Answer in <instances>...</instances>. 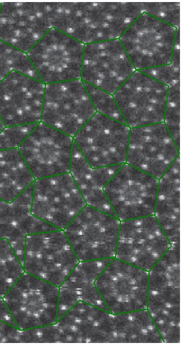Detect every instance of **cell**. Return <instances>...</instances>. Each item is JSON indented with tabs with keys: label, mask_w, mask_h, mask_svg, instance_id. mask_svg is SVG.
<instances>
[{
	"label": "cell",
	"mask_w": 181,
	"mask_h": 344,
	"mask_svg": "<svg viewBox=\"0 0 181 344\" xmlns=\"http://www.w3.org/2000/svg\"><path fill=\"white\" fill-rule=\"evenodd\" d=\"M163 123L180 149V82L168 87Z\"/></svg>",
	"instance_id": "obj_29"
},
{
	"label": "cell",
	"mask_w": 181,
	"mask_h": 344,
	"mask_svg": "<svg viewBox=\"0 0 181 344\" xmlns=\"http://www.w3.org/2000/svg\"><path fill=\"white\" fill-rule=\"evenodd\" d=\"M154 216L171 244L180 242V155L158 179Z\"/></svg>",
	"instance_id": "obj_24"
},
{
	"label": "cell",
	"mask_w": 181,
	"mask_h": 344,
	"mask_svg": "<svg viewBox=\"0 0 181 344\" xmlns=\"http://www.w3.org/2000/svg\"><path fill=\"white\" fill-rule=\"evenodd\" d=\"M86 205L70 173L34 182L32 214L58 229L64 230Z\"/></svg>",
	"instance_id": "obj_11"
},
{
	"label": "cell",
	"mask_w": 181,
	"mask_h": 344,
	"mask_svg": "<svg viewBox=\"0 0 181 344\" xmlns=\"http://www.w3.org/2000/svg\"><path fill=\"white\" fill-rule=\"evenodd\" d=\"M167 92V86L136 70L113 96L132 128L163 122Z\"/></svg>",
	"instance_id": "obj_13"
},
{
	"label": "cell",
	"mask_w": 181,
	"mask_h": 344,
	"mask_svg": "<svg viewBox=\"0 0 181 344\" xmlns=\"http://www.w3.org/2000/svg\"><path fill=\"white\" fill-rule=\"evenodd\" d=\"M139 71L168 87L180 82V67L171 63Z\"/></svg>",
	"instance_id": "obj_34"
},
{
	"label": "cell",
	"mask_w": 181,
	"mask_h": 344,
	"mask_svg": "<svg viewBox=\"0 0 181 344\" xmlns=\"http://www.w3.org/2000/svg\"><path fill=\"white\" fill-rule=\"evenodd\" d=\"M62 343H117L114 314L80 302L55 323Z\"/></svg>",
	"instance_id": "obj_20"
},
{
	"label": "cell",
	"mask_w": 181,
	"mask_h": 344,
	"mask_svg": "<svg viewBox=\"0 0 181 344\" xmlns=\"http://www.w3.org/2000/svg\"><path fill=\"white\" fill-rule=\"evenodd\" d=\"M35 181L18 148L0 150V199L11 202Z\"/></svg>",
	"instance_id": "obj_25"
},
{
	"label": "cell",
	"mask_w": 181,
	"mask_h": 344,
	"mask_svg": "<svg viewBox=\"0 0 181 344\" xmlns=\"http://www.w3.org/2000/svg\"><path fill=\"white\" fill-rule=\"evenodd\" d=\"M113 259L78 263L58 287L57 320L80 302L110 311L96 288L95 281Z\"/></svg>",
	"instance_id": "obj_22"
},
{
	"label": "cell",
	"mask_w": 181,
	"mask_h": 344,
	"mask_svg": "<svg viewBox=\"0 0 181 344\" xmlns=\"http://www.w3.org/2000/svg\"><path fill=\"white\" fill-rule=\"evenodd\" d=\"M149 272L115 257L102 271L95 285L114 314L147 309Z\"/></svg>",
	"instance_id": "obj_12"
},
{
	"label": "cell",
	"mask_w": 181,
	"mask_h": 344,
	"mask_svg": "<svg viewBox=\"0 0 181 344\" xmlns=\"http://www.w3.org/2000/svg\"><path fill=\"white\" fill-rule=\"evenodd\" d=\"M146 13L175 28L180 27L181 3L179 2H142Z\"/></svg>",
	"instance_id": "obj_31"
},
{
	"label": "cell",
	"mask_w": 181,
	"mask_h": 344,
	"mask_svg": "<svg viewBox=\"0 0 181 344\" xmlns=\"http://www.w3.org/2000/svg\"><path fill=\"white\" fill-rule=\"evenodd\" d=\"M79 262L63 230L27 237L23 263L25 272L59 287Z\"/></svg>",
	"instance_id": "obj_4"
},
{
	"label": "cell",
	"mask_w": 181,
	"mask_h": 344,
	"mask_svg": "<svg viewBox=\"0 0 181 344\" xmlns=\"http://www.w3.org/2000/svg\"><path fill=\"white\" fill-rule=\"evenodd\" d=\"M0 7H1V2H0Z\"/></svg>",
	"instance_id": "obj_38"
},
{
	"label": "cell",
	"mask_w": 181,
	"mask_h": 344,
	"mask_svg": "<svg viewBox=\"0 0 181 344\" xmlns=\"http://www.w3.org/2000/svg\"><path fill=\"white\" fill-rule=\"evenodd\" d=\"M58 295V286L24 272L3 298L22 330L55 323Z\"/></svg>",
	"instance_id": "obj_3"
},
{
	"label": "cell",
	"mask_w": 181,
	"mask_h": 344,
	"mask_svg": "<svg viewBox=\"0 0 181 344\" xmlns=\"http://www.w3.org/2000/svg\"><path fill=\"white\" fill-rule=\"evenodd\" d=\"M52 28L46 2H1L0 40L27 53Z\"/></svg>",
	"instance_id": "obj_18"
},
{
	"label": "cell",
	"mask_w": 181,
	"mask_h": 344,
	"mask_svg": "<svg viewBox=\"0 0 181 344\" xmlns=\"http://www.w3.org/2000/svg\"><path fill=\"white\" fill-rule=\"evenodd\" d=\"M13 71L42 81L27 53L0 40V82Z\"/></svg>",
	"instance_id": "obj_27"
},
{
	"label": "cell",
	"mask_w": 181,
	"mask_h": 344,
	"mask_svg": "<svg viewBox=\"0 0 181 344\" xmlns=\"http://www.w3.org/2000/svg\"><path fill=\"white\" fill-rule=\"evenodd\" d=\"M96 112L81 79L45 84L42 123L73 137Z\"/></svg>",
	"instance_id": "obj_6"
},
{
	"label": "cell",
	"mask_w": 181,
	"mask_h": 344,
	"mask_svg": "<svg viewBox=\"0 0 181 344\" xmlns=\"http://www.w3.org/2000/svg\"><path fill=\"white\" fill-rule=\"evenodd\" d=\"M120 221L88 205L63 230L79 261L115 257Z\"/></svg>",
	"instance_id": "obj_5"
},
{
	"label": "cell",
	"mask_w": 181,
	"mask_h": 344,
	"mask_svg": "<svg viewBox=\"0 0 181 344\" xmlns=\"http://www.w3.org/2000/svg\"><path fill=\"white\" fill-rule=\"evenodd\" d=\"M5 127L6 126L5 125L3 121H2L0 117V132L4 129Z\"/></svg>",
	"instance_id": "obj_37"
},
{
	"label": "cell",
	"mask_w": 181,
	"mask_h": 344,
	"mask_svg": "<svg viewBox=\"0 0 181 344\" xmlns=\"http://www.w3.org/2000/svg\"><path fill=\"white\" fill-rule=\"evenodd\" d=\"M21 329L0 320V343H20Z\"/></svg>",
	"instance_id": "obj_35"
},
{
	"label": "cell",
	"mask_w": 181,
	"mask_h": 344,
	"mask_svg": "<svg viewBox=\"0 0 181 344\" xmlns=\"http://www.w3.org/2000/svg\"><path fill=\"white\" fill-rule=\"evenodd\" d=\"M180 244H171L148 275L147 309L164 343L180 344Z\"/></svg>",
	"instance_id": "obj_2"
},
{
	"label": "cell",
	"mask_w": 181,
	"mask_h": 344,
	"mask_svg": "<svg viewBox=\"0 0 181 344\" xmlns=\"http://www.w3.org/2000/svg\"><path fill=\"white\" fill-rule=\"evenodd\" d=\"M23 265L5 239H0V296L4 297L24 273Z\"/></svg>",
	"instance_id": "obj_28"
},
{
	"label": "cell",
	"mask_w": 181,
	"mask_h": 344,
	"mask_svg": "<svg viewBox=\"0 0 181 344\" xmlns=\"http://www.w3.org/2000/svg\"><path fill=\"white\" fill-rule=\"evenodd\" d=\"M117 343H164L147 309L114 314Z\"/></svg>",
	"instance_id": "obj_26"
},
{
	"label": "cell",
	"mask_w": 181,
	"mask_h": 344,
	"mask_svg": "<svg viewBox=\"0 0 181 344\" xmlns=\"http://www.w3.org/2000/svg\"><path fill=\"white\" fill-rule=\"evenodd\" d=\"M130 128L96 112L73 137L81 153L93 167L126 162Z\"/></svg>",
	"instance_id": "obj_9"
},
{
	"label": "cell",
	"mask_w": 181,
	"mask_h": 344,
	"mask_svg": "<svg viewBox=\"0 0 181 344\" xmlns=\"http://www.w3.org/2000/svg\"><path fill=\"white\" fill-rule=\"evenodd\" d=\"M84 44L55 28L27 55L45 84L81 79Z\"/></svg>",
	"instance_id": "obj_8"
},
{
	"label": "cell",
	"mask_w": 181,
	"mask_h": 344,
	"mask_svg": "<svg viewBox=\"0 0 181 344\" xmlns=\"http://www.w3.org/2000/svg\"><path fill=\"white\" fill-rule=\"evenodd\" d=\"M158 179L125 163L104 188L121 221L154 214Z\"/></svg>",
	"instance_id": "obj_10"
},
{
	"label": "cell",
	"mask_w": 181,
	"mask_h": 344,
	"mask_svg": "<svg viewBox=\"0 0 181 344\" xmlns=\"http://www.w3.org/2000/svg\"><path fill=\"white\" fill-rule=\"evenodd\" d=\"M122 165L93 167L74 141L69 173L86 205L116 217L105 195L104 188Z\"/></svg>",
	"instance_id": "obj_23"
},
{
	"label": "cell",
	"mask_w": 181,
	"mask_h": 344,
	"mask_svg": "<svg viewBox=\"0 0 181 344\" xmlns=\"http://www.w3.org/2000/svg\"><path fill=\"white\" fill-rule=\"evenodd\" d=\"M46 3L52 27L84 45L119 39L143 12L142 2Z\"/></svg>",
	"instance_id": "obj_1"
},
{
	"label": "cell",
	"mask_w": 181,
	"mask_h": 344,
	"mask_svg": "<svg viewBox=\"0 0 181 344\" xmlns=\"http://www.w3.org/2000/svg\"><path fill=\"white\" fill-rule=\"evenodd\" d=\"M177 28L143 12L119 39L136 70L170 63Z\"/></svg>",
	"instance_id": "obj_7"
},
{
	"label": "cell",
	"mask_w": 181,
	"mask_h": 344,
	"mask_svg": "<svg viewBox=\"0 0 181 344\" xmlns=\"http://www.w3.org/2000/svg\"><path fill=\"white\" fill-rule=\"evenodd\" d=\"M73 137L42 122L18 148L35 180L69 173Z\"/></svg>",
	"instance_id": "obj_15"
},
{
	"label": "cell",
	"mask_w": 181,
	"mask_h": 344,
	"mask_svg": "<svg viewBox=\"0 0 181 344\" xmlns=\"http://www.w3.org/2000/svg\"><path fill=\"white\" fill-rule=\"evenodd\" d=\"M33 184L11 202L0 199V239L8 241L22 265L28 235L59 230L32 214Z\"/></svg>",
	"instance_id": "obj_21"
},
{
	"label": "cell",
	"mask_w": 181,
	"mask_h": 344,
	"mask_svg": "<svg viewBox=\"0 0 181 344\" xmlns=\"http://www.w3.org/2000/svg\"><path fill=\"white\" fill-rule=\"evenodd\" d=\"M20 343H62L61 335L55 323L21 329Z\"/></svg>",
	"instance_id": "obj_32"
},
{
	"label": "cell",
	"mask_w": 181,
	"mask_h": 344,
	"mask_svg": "<svg viewBox=\"0 0 181 344\" xmlns=\"http://www.w3.org/2000/svg\"><path fill=\"white\" fill-rule=\"evenodd\" d=\"M84 83L96 112L126 124L113 95L85 82Z\"/></svg>",
	"instance_id": "obj_30"
},
{
	"label": "cell",
	"mask_w": 181,
	"mask_h": 344,
	"mask_svg": "<svg viewBox=\"0 0 181 344\" xmlns=\"http://www.w3.org/2000/svg\"><path fill=\"white\" fill-rule=\"evenodd\" d=\"M179 155L163 122L130 128L126 163L159 179Z\"/></svg>",
	"instance_id": "obj_17"
},
{
	"label": "cell",
	"mask_w": 181,
	"mask_h": 344,
	"mask_svg": "<svg viewBox=\"0 0 181 344\" xmlns=\"http://www.w3.org/2000/svg\"><path fill=\"white\" fill-rule=\"evenodd\" d=\"M38 123L6 126L0 132V150L19 148Z\"/></svg>",
	"instance_id": "obj_33"
},
{
	"label": "cell",
	"mask_w": 181,
	"mask_h": 344,
	"mask_svg": "<svg viewBox=\"0 0 181 344\" xmlns=\"http://www.w3.org/2000/svg\"><path fill=\"white\" fill-rule=\"evenodd\" d=\"M135 71L119 39L84 45V82L113 95Z\"/></svg>",
	"instance_id": "obj_16"
},
{
	"label": "cell",
	"mask_w": 181,
	"mask_h": 344,
	"mask_svg": "<svg viewBox=\"0 0 181 344\" xmlns=\"http://www.w3.org/2000/svg\"><path fill=\"white\" fill-rule=\"evenodd\" d=\"M45 84L13 71L0 82V117L6 126L41 121Z\"/></svg>",
	"instance_id": "obj_19"
},
{
	"label": "cell",
	"mask_w": 181,
	"mask_h": 344,
	"mask_svg": "<svg viewBox=\"0 0 181 344\" xmlns=\"http://www.w3.org/2000/svg\"><path fill=\"white\" fill-rule=\"evenodd\" d=\"M0 320L17 327L4 298L1 296H0Z\"/></svg>",
	"instance_id": "obj_36"
},
{
	"label": "cell",
	"mask_w": 181,
	"mask_h": 344,
	"mask_svg": "<svg viewBox=\"0 0 181 344\" xmlns=\"http://www.w3.org/2000/svg\"><path fill=\"white\" fill-rule=\"evenodd\" d=\"M171 245L154 215L121 221L115 257L149 272Z\"/></svg>",
	"instance_id": "obj_14"
}]
</instances>
